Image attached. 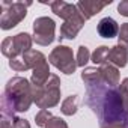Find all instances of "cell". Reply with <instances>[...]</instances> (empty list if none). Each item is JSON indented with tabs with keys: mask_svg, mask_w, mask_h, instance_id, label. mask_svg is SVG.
<instances>
[{
	"mask_svg": "<svg viewBox=\"0 0 128 128\" xmlns=\"http://www.w3.org/2000/svg\"><path fill=\"white\" fill-rule=\"evenodd\" d=\"M86 104L98 116L100 126L116 122L128 124V112L125 110L124 101L116 88L107 86L102 82L86 86Z\"/></svg>",
	"mask_w": 128,
	"mask_h": 128,
	"instance_id": "6da1fadb",
	"label": "cell"
},
{
	"mask_svg": "<svg viewBox=\"0 0 128 128\" xmlns=\"http://www.w3.org/2000/svg\"><path fill=\"white\" fill-rule=\"evenodd\" d=\"M32 104V83L24 77H12L2 95V114L15 119V113L27 112Z\"/></svg>",
	"mask_w": 128,
	"mask_h": 128,
	"instance_id": "7a4b0ae2",
	"label": "cell"
},
{
	"mask_svg": "<svg viewBox=\"0 0 128 128\" xmlns=\"http://www.w3.org/2000/svg\"><path fill=\"white\" fill-rule=\"evenodd\" d=\"M32 95H33V102L41 110L56 107L60 102V78H59V76L51 74V77L48 78V82L44 86L32 84Z\"/></svg>",
	"mask_w": 128,
	"mask_h": 128,
	"instance_id": "3957f363",
	"label": "cell"
},
{
	"mask_svg": "<svg viewBox=\"0 0 128 128\" xmlns=\"http://www.w3.org/2000/svg\"><path fill=\"white\" fill-rule=\"evenodd\" d=\"M32 3H23V2H2L0 8H2V17H0V27L3 30H9L12 27H15L17 24H20L26 15H27V6H30Z\"/></svg>",
	"mask_w": 128,
	"mask_h": 128,
	"instance_id": "277c9868",
	"label": "cell"
},
{
	"mask_svg": "<svg viewBox=\"0 0 128 128\" xmlns=\"http://www.w3.org/2000/svg\"><path fill=\"white\" fill-rule=\"evenodd\" d=\"M32 42H33V36H30L26 32H20L15 36H8V38L3 39L2 53L9 60L21 57L24 53L32 50Z\"/></svg>",
	"mask_w": 128,
	"mask_h": 128,
	"instance_id": "5b68a950",
	"label": "cell"
},
{
	"mask_svg": "<svg viewBox=\"0 0 128 128\" xmlns=\"http://www.w3.org/2000/svg\"><path fill=\"white\" fill-rule=\"evenodd\" d=\"M48 62L54 68H57L60 72L66 74V76L74 74V71L77 68V59L74 57L72 48L62 45V44L51 50V53L48 56Z\"/></svg>",
	"mask_w": 128,
	"mask_h": 128,
	"instance_id": "8992f818",
	"label": "cell"
},
{
	"mask_svg": "<svg viewBox=\"0 0 128 128\" xmlns=\"http://www.w3.org/2000/svg\"><path fill=\"white\" fill-rule=\"evenodd\" d=\"M54 32L56 23L50 17H39L33 21V42H36L38 45H50L56 39Z\"/></svg>",
	"mask_w": 128,
	"mask_h": 128,
	"instance_id": "52a82bcc",
	"label": "cell"
},
{
	"mask_svg": "<svg viewBox=\"0 0 128 128\" xmlns=\"http://www.w3.org/2000/svg\"><path fill=\"white\" fill-rule=\"evenodd\" d=\"M84 21H86V18L82 15V12L80 11L76 12L70 20L63 21V24L60 26V36H59V39L60 41L62 39H74L78 35V32L83 29Z\"/></svg>",
	"mask_w": 128,
	"mask_h": 128,
	"instance_id": "ba28073f",
	"label": "cell"
},
{
	"mask_svg": "<svg viewBox=\"0 0 128 128\" xmlns=\"http://www.w3.org/2000/svg\"><path fill=\"white\" fill-rule=\"evenodd\" d=\"M110 3H112V0H106V2H98V0H80L77 3V8L82 12V15L86 20H89L94 15H96L98 12H101Z\"/></svg>",
	"mask_w": 128,
	"mask_h": 128,
	"instance_id": "9c48e42d",
	"label": "cell"
},
{
	"mask_svg": "<svg viewBox=\"0 0 128 128\" xmlns=\"http://www.w3.org/2000/svg\"><path fill=\"white\" fill-rule=\"evenodd\" d=\"M108 63L114 65L116 68H124L128 63V48L122 44H118L114 47H110L108 53Z\"/></svg>",
	"mask_w": 128,
	"mask_h": 128,
	"instance_id": "30bf717a",
	"label": "cell"
},
{
	"mask_svg": "<svg viewBox=\"0 0 128 128\" xmlns=\"http://www.w3.org/2000/svg\"><path fill=\"white\" fill-rule=\"evenodd\" d=\"M51 11L57 17H60L63 21H66L76 12H78V8H77V5L66 3V2H63V0H56V2H51Z\"/></svg>",
	"mask_w": 128,
	"mask_h": 128,
	"instance_id": "8fae6325",
	"label": "cell"
},
{
	"mask_svg": "<svg viewBox=\"0 0 128 128\" xmlns=\"http://www.w3.org/2000/svg\"><path fill=\"white\" fill-rule=\"evenodd\" d=\"M96 30H98L100 36L110 39V38L118 36V33H119V24L112 17H104L102 20H100V23L96 26Z\"/></svg>",
	"mask_w": 128,
	"mask_h": 128,
	"instance_id": "7c38bea8",
	"label": "cell"
},
{
	"mask_svg": "<svg viewBox=\"0 0 128 128\" xmlns=\"http://www.w3.org/2000/svg\"><path fill=\"white\" fill-rule=\"evenodd\" d=\"M100 72H101V80L102 83H106L107 86L116 88L119 84V70L112 65V63H104L100 66Z\"/></svg>",
	"mask_w": 128,
	"mask_h": 128,
	"instance_id": "4fadbf2b",
	"label": "cell"
},
{
	"mask_svg": "<svg viewBox=\"0 0 128 128\" xmlns=\"http://www.w3.org/2000/svg\"><path fill=\"white\" fill-rule=\"evenodd\" d=\"M51 77V72H50V66H48V62L42 63V65L36 66L32 72V78H30V83L33 86H44L48 78Z\"/></svg>",
	"mask_w": 128,
	"mask_h": 128,
	"instance_id": "5bb4252c",
	"label": "cell"
},
{
	"mask_svg": "<svg viewBox=\"0 0 128 128\" xmlns=\"http://www.w3.org/2000/svg\"><path fill=\"white\" fill-rule=\"evenodd\" d=\"M21 57H23V60L27 63L29 70H35L36 66H39V65H42V63L47 62V57H45L41 51H36V50H30V51L24 53Z\"/></svg>",
	"mask_w": 128,
	"mask_h": 128,
	"instance_id": "9a60e30c",
	"label": "cell"
},
{
	"mask_svg": "<svg viewBox=\"0 0 128 128\" xmlns=\"http://www.w3.org/2000/svg\"><path fill=\"white\" fill-rule=\"evenodd\" d=\"M82 80L84 82L86 86H92V84H96L101 80V72H100V68L96 66H89V68H84L83 72H82Z\"/></svg>",
	"mask_w": 128,
	"mask_h": 128,
	"instance_id": "2e32d148",
	"label": "cell"
},
{
	"mask_svg": "<svg viewBox=\"0 0 128 128\" xmlns=\"http://www.w3.org/2000/svg\"><path fill=\"white\" fill-rule=\"evenodd\" d=\"M78 108V96L77 95H70L68 98L63 100L62 106H60V112L66 116H72L77 113Z\"/></svg>",
	"mask_w": 128,
	"mask_h": 128,
	"instance_id": "e0dca14e",
	"label": "cell"
},
{
	"mask_svg": "<svg viewBox=\"0 0 128 128\" xmlns=\"http://www.w3.org/2000/svg\"><path fill=\"white\" fill-rule=\"evenodd\" d=\"M108 53H110V48L107 45H101L92 53L90 60L95 63V65H104V63L108 62Z\"/></svg>",
	"mask_w": 128,
	"mask_h": 128,
	"instance_id": "ac0fdd59",
	"label": "cell"
},
{
	"mask_svg": "<svg viewBox=\"0 0 128 128\" xmlns=\"http://www.w3.org/2000/svg\"><path fill=\"white\" fill-rule=\"evenodd\" d=\"M90 60V53L86 45H80L77 51V66H84L86 63Z\"/></svg>",
	"mask_w": 128,
	"mask_h": 128,
	"instance_id": "d6986e66",
	"label": "cell"
},
{
	"mask_svg": "<svg viewBox=\"0 0 128 128\" xmlns=\"http://www.w3.org/2000/svg\"><path fill=\"white\" fill-rule=\"evenodd\" d=\"M51 118H53V114H51L50 110H39V112L35 114V122H36L38 126L45 128L47 124H48V120H50Z\"/></svg>",
	"mask_w": 128,
	"mask_h": 128,
	"instance_id": "ffe728a7",
	"label": "cell"
},
{
	"mask_svg": "<svg viewBox=\"0 0 128 128\" xmlns=\"http://www.w3.org/2000/svg\"><path fill=\"white\" fill-rule=\"evenodd\" d=\"M118 90H119L120 98H122V101H124V107H125V110L128 112V77L122 80V83L119 84V89H118Z\"/></svg>",
	"mask_w": 128,
	"mask_h": 128,
	"instance_id": "44dd1931",
	"label": "cell"
},
{
	"mask_svg": "<svg viewBox=\"0 0 128 128\" xmlns=\"http://www.w3.org/2000/svg\"><path fill=\"white\" fill-rule=\"evenodd\" d=\"M9 66H11L14 71H17V72H21V71H27V70H29L27 63L23 60V57H17V59L9 60Z\"/></svg>",
	"mask_w": 128,
	"mask_h": 128,
	"instance_id": "7402d4cb",
	"label": "cell"
},
{
	"mask_svg": "<svg viewBox=\"0 0 128 128\" xmlns=\"http://www.w3.org/2000/svg\"><path fill=\"white\" fill-rule=\"evenodd\" d=\"M118 39H119V44L128 47V23L120 24V27H119V33H118Z\"/></svg>",
	"mask_w": 128,
	"mask_h": 128,
	"instance_id": "603a6c76",
	"label": "cell"
},
{
	"mask_svg": "<svg viewBox=\"0 0 128 128\" xmlns=\"http://www.w3.org/2000/svg\"><path fill=\"white\" fill-rule=\"evenodd\" d=\"M45 128H68V124L63 120L62 118H59V116H53L48 120V124H47Z\"/></svg>",
	"mask_w": 128,
	"mask_h": 128,
	"instance_id": "cb8c5ba5",
	"label": "cell"
},
{
	"mask_svg": "<svg viewBox=\"0 0 128 128\" xmlns=\"http://www.w3.org/2000/svg\"><path fill=\"white\" fill-rule=\"evenodd\" d=\"M12 128H30V124H29V120H26L23 118H15Z\"/></svg>",
	"mask_w": 128,
	"mask_h": 128,
	"instance_id": "d4e9b609",
	"label": "cell"
},
{
	"mask_svg": "<svg viewBox=\"0 0 128 128\" xmlns=\"http://www.w3.org/2000/svg\"><path fill=\"white\" fill-rule=\"evenodd\" d=\"M118 12L124 17H128V0H122L118 5Z\"/></svg>",
	"mask_w": 128,
	"mask_h": 128,
	"instance_id": "484cf974",
	"label": "cell"
},
{
	"mask_svg": "<svg viewBox=\"0 0 128 128\" xmlns=\"http://www.w3.org/2000/svg\"><path fill=\"white\" fill-rule=\"evenodd\" d=\"M12 124H14V118L2 114V128H12Z\"/></svg>",
	"mask_w": 128,
	"mask_h": 128,
	"instance_id": "4316f807",
	"label": "cell"
},
{
	"mask_svg": "<svg viewBox=\"0 0 128 128\" xmlns=\"http://www.w3.org/2000/svg\"><path fill=\"white\" fill-rule=\"evenodd\" d=\"M101 128H128V124L116 122V124H110V125H106V126H101Z\"/></svg>",
	"mask_w": 128,
	"mask_h": 128,
	"instance_id": "83f0119b",
	"label": "cell"
}]
</instances>
